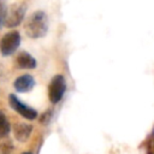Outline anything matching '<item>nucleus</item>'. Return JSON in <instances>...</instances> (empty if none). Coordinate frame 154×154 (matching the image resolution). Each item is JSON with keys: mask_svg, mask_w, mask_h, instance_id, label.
Returning <instances> with one entry per match:
<instances>
[{"mask_svg": "<svg viewBox=\"0 0 154 154\" xmlns=\"http://www.w3.org/2000/svg\"><path fill=\"white\" fill-rule=\"evenodd\" d=\"M24 30L30 38H41L48 31V17L43 11H35L24 23Z\"/></svg>", "mask_w": 154, "mask_h": 154, "instance_id": "nucleus-1", "label": "nucleus"}, {"mask_svg": "<svg viewBox=\"0 0 154 154\" xmlns=\"http://www.w3.org/2000/svg\"><path fill=\"white\" fill-rule=\"evenodd\" d=\"M20 45V34L18 31H8L0 40V52L2 57L12 55Z\"/></svg>", "mask_w": 154, "mask_h": 154, "instance_id": "nucleus-2", "label": "nucleus"}, {"mask_svg": "<svg viewBox=\"0 0 154 154\" xmlns=\"http://www.w3.org/2000/svg\"><path fill=\"white\" fill-rule=\"evenodd\" d=\"M66 91V81L63 75H55L48 85V97L52 103H58Z\"/></svg>", "mask_w": 154, "mask_h": 154, "instance_id": "nucleus-3", "label": "nucleus"}, {"mask_svg": "<svg viewBox=\"0 0 154 154\" xmlns=\"http://www.w3.org/2000/svg\"><path fill=\"white\" fill-rule=\"evenodd\" d=\"M8 103H10V106H11V108L13 111H16L18 114H20L25 119L32 120V119H35L37 117V111L35 108L25 105L24 102H22V100L14 94H10L8 95Z\"/></svg>", "mask_w": 154, "mask_h": 154, "instance_id": "nucleus-4", "label": "nucleus"}, {"mask_svg": "<svg viewBox=\"0 0 154 154\" xmlns=\"http://www.w3.org/2000/svg\"><path fill=\"white\" fill-rule=\"evenodd\" d=\"M25 11H26L25 5H22V4L20 5H12L11 8L7 11L4 25L7 26V28L18 26L23 22V19H24Z\"/></svg>", "mask_w": 154, "mask_h": 154, "instance_id": "nucleus-5", "label": "nucleus"}, {"mask_svg": "<svg viewBox=\"0 0 154 154\" xmlns=\"http://www.w3.org/2000/svg\"><path fill=\"white\" fill-rule=\"evenodd\" d=\"M14 65H16V67L22 69V70H32L36 67L37 63H36V59L30 53L23 51L17 54V57L14 59Z\"/></svg>", "mask_w": 154, "mask_h": 154, "instance_id": "nucleus-6", "label": "nucleus"}, {"mask_svg": "<svg viewBox=\"0 0 154 154\" xmlns=\"http://www.w3.org/2000/svg\"><path fill=\"white\" fill-rule=\"evenodd\" d=\"M35 87V78L31 75H22L13 82V88L19 93H29Z\"/></svg>", "mask_w": 154, "mask_h": 154, "instance_id": "nucleus-7", "label": "nucleus"}, {"mask_svg": "<svg viewBox=\"0 0 154 154\" xmlns=\"http://www.w3.org/2000/svg\"><path fill=\"white\" fill-rule=\"evenodd\" d=\"M32 132V126L28 123H17L13 126V135L14 138L19 142H25L30 137Z\"/></svg>", "mask_w": 154, "mask_h": 154, "instance_id": "nucleus-8", "label": "nucleus"}, {"mask_svg": "<svg viewBox=\"0 0 154 154\" xmlns=\"http://www.w3.org/2000/svg\"><path fill=\"white\" fill-rule=\"evenodd\" d=\"M11 131V125L10 122L7 120V117L5 116V113L0 109V140L5 138Z\"/></svg>", "mask_w": 154, "mask_h": 154, "instance_id": "nucleus-9", "label": "nucleus"}, {"mask_svg": "<svg viewBox=\"0 0 154 154\" xmlns=\"http://www.w3.org/2000/svg\"><path fill=\"white\" fill-rule=\"evenodd\" d=\"M13 152V144L11 141L5 140L0 143V154H11Z\"/></svg>", "mask_w": 154, "mask_h": 154, "instance_id": "nucleus-10", "label": "nucleus"}, {"mask_svg": "<svg viewBox=\"0 0 154 154\" xmlns=\"http://www.w3.org/2000/svg\"><path fill=\"white\" fill-rule=\"evenodd\" d=\"M6 14H7V6H6V1H5V0H0V29L4 26Z\"/></svg>", "mask_w": 154, "mask_h": 154, "instance_id": "nucleus-11", "label": "nucleus"}, {"mask_svg": "<svg viewBox=\"0 0 154 154\" xmlns=\"http://www.w3.org/2000/svg\"><path fill=\"white\" fill-rule=\"evenodd\" d=\"M147 154H154V129L147 141Z\"/></svg>", "mask_w": 154, "mask_h": 154, "instance_id": "nucleus-12", "label": "nucleus"}, {"mask_svg": "<svg viewBox=\"0 0 154 154\" xmlns=\"http://www.w3.org/2000/svg\"><path fill=\"white\" fill-rule=\"evenodd\" d=\"M49 119H51V109H48V111L41 117V120H40V122H41L42 124H46V123L49 122Z\"/></svg>", "mask_w": 154, "mask_h": 154, "instance_id": "nucleus-13", "label": "nucleus"}, {"mask_svg": "<svg viewBox=\"0 0 154 154\" xmlns=\"http://www.w3.org/2000/svg\"><path fill=\"white\" fill-rule=\"evenodd\" d=\"M22 154H31V153H29V152H24V153H22Z\"/></svg>", "mask_w": 154, "mask_h": 154, "instance_id": "nucleus-14", "label": "nucleus"}]
</instances>
